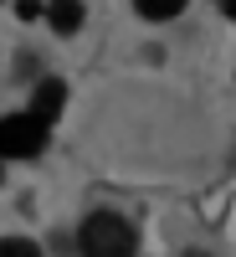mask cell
<instances>
[{
  "mask_svg": "<svg viewBox=\"0 0 236 257\" xmlns=\"http://www.w3.org/2000/svg\"><path fill=\"white\" fill-rule=\"evenodd\" d=\"M185 6H190V0H134V11L144 21H175Z\"/></svg>",
  "mask_w": 236,
  "mask_h": 257,
  "instance_id": "cell-5",
  "label": "cell"
},
{
  "mask_svg": "<svg viewBox=\"0 0 236 257\" xmlns=\"http://www.w3.org/2000/svg\"><path fill=\"white\" fill-rule=\"evenodd\" d=\"M221 11H226V16H231V21H236V0H221Z\"/></svg>",
  "mask_w": 236,
  "mask_h": 257,
  "instance_id": "cell-8",
  "label": "cell"
},
{
  "mask_svg": "<svg viewBox=\"0 0 236 257\" xmlns=\"http://www.w3.org/2000/svg\"><path fill=\"white\" fill-rule=\"evenodd\" d=\"M185 257H210V252H185Z\"/></svg>",
  "mask_w": 236,
  "mask_h": 257,
  "instance_id": "cell-9",
  "label": "cell"
},
{
  "mask_svg": "<svg viewBox=\"0 0 236 257\" xmlns=\"http://www.w3.org/2000/svg\"><path fill=\"white\" fill-rule=\"evenodd\" d=\"M47 144V123L36 113H6L0 118V160H36Z\"/></svg>",
  "mask_w": 236,
  "mask_h": 257,
  "instance_id": "cell-2",
  "label": "cell"
},
{
  "mask_svg": "<svg viewBox=\"0 0 236 257\" xmlns=\"http://www.w3.org/2000/svg\"><path fill=\"white\" fill-rule=\"evenodd\" d=\"M77 252L82 257H134L139 237L118 211H93L88 221L77 226Z\"/></svg>",
  "mask_w": 236,
  "mask_h": 257,
  "instance_id": "cell-1",
  "label": "cell"
},
{
  "mask_svg": "<svg viewBox=\"0 0 236 257\" xmlns=\"http://www.w3.org/2000/svg\"><path fill=\"white\" fill-rule=\"evenodd\" d=\"M47 21H52V31L72 36L82 21H88V11H82V0H52V6H47Z\"/></svg>",
  "mask_w": 236,
  "mask_h": 257,
  "instance_id": "cell-4",
  "label": "cell"
},
{
  "mask_svg": "<svg viewBox=\"0 0 236 257\" xmlns=\"http://www.w3.org/2000/svg\"><path fill=\"white\" fill-rule=\"evenodd\" d=\"M0 180H6V165H0Z\"/></svg>",
  "mask_w": 236,
  "mask_h": 257,
  "instance_id": "cell-10",
  "label": "cell"
},
{
  "mask_svg": "<svg viewBox=\"0 0 236 257\" xmlns=\"http://www.w3.org/2000/svg\"><path fill=\"white\" fill-rule=\"evenodd\" d=\"M16 16H21V21H31V16H41V6H36V0H21V6H16Z\"/></svg>",
  "mask_w": 236,
  "mask_h": 257,
  "instance_id": "cell-7",
  "label": "cell"
},
{
  "mask_svg": "<svg viewBox=\"0 0 236 257\" xmlns=\"http://www.w3.org/2000/svg\"><path fill=\"white\" fill-rule=\"evenodd\" d=\"M0 257H41V247L26 237H0Z\"/></svg>",
  "mask_w": 236,
  "mask_h": 257,
  "instance_id": "cell-6",
  "label": "cell"
},
{
  "mask_svg": "<svg viewBox=\"0 0 236 257\" xmlns=\"http://www.w3.org/2000/svg\"><path fill=\"white\" fill-rule=\"evenodd\" d=\"M62 108H67V82L62 77H47V82H36V98H31V113L41 123H52Z\"/></svg>",
  "mask_w": 236,
  "mask_h": 257,
  "instance_id": "cell-3",
  "label": "cell"
}]
</instances>
